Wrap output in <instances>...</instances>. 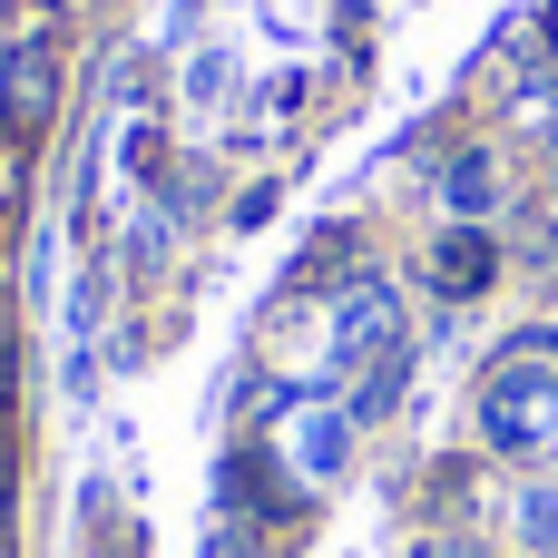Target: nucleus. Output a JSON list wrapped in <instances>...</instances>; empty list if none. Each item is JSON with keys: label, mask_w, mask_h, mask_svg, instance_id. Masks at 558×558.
<instances>
[{"label": "nucleus", "mask_w": 558, "mask_h": 558, "mask_svg": "<svg viewBox=\"0 0 558 558\" xmlns=\"http://www.w3.org/2000/svg\"><path fill=\"white\" fill-rule=\"evenodd\" d=\"M343 432H353V412H314V422H294V432L275 441V461L314 490V481H333V471H343Z\"/></svg>", "instance_id": "5"}, {"label": "nucleus", "mask_w": 558, "mask_h": 558, "mask_svg": "<svg viewBox=\"0 0 558 558\" xmlns=\"http://www.w3.org/2000/svg\"><path fill=\"white\" fill-rule=\"evenodd\" d=\"M520 255H530V265L558 284V177L539 186V206H530V226H520Z\"/></svg>", "instance_id": "7"}, {"label": "nucleus", "mask_w": 558, "mask_h": 558, "mask_svg": "<svg viewBox=\"0 0 558 558\" xmlns=\"http://www.w3.org/2000/svg\"><path fill=\"white\" fill-rule=\"evenodd\" d=\"M432 284H441L451 304H481V294L500 284V235H490V226H451V235L432 245Z\"/></svg>", "instance_id": "4"}, {"label": "nucleus", "mask_w": 558, "mask_h": 558, "mask_svg": "<svg viewBox=\"0 0 558 558\" xmlns=\"http://www.w3.org/2000/svg\"><path fill=\"white\" fill-rule=\"evenodd\" d=\"M59 29H20L10 49H0V128L29 147V137H49V118H59Z\"/></svg>", "instance_id": "2"}, {"label": "nucleus", "mask_w": 558, "mask_h": 558, "mask_svg": "<svg viewBox=\"0 0 558 558\" xmlns=\"http://www.w3.org/2000/svg\"><path fill=\"white\" fill-rule=\"evenodd\" d=\"M549 59H558V0H549Z\"/></svg>", "instance_id": "10"}, {"label": "nucleus", "mask_w": 558, "mask_h": 558, "mask_svg": "<svg viewBox=\"0 0 558 558\" xmlns=\"http://www.w3.org/2000/svg\"><path fill=\"white\" fill-rule=\"evenodd\" d=\"M0 29H10V0H0Z\"/></svg>", "instance_id": "11"}, {"label": "nucleus", "mask_w": 558, "mask_h": 558, "mask_svg": "<svg viewBox=\"0 0 558 558\" xmlns=\"http://www.w3.org/2000/svg\"><path fill=\"white\" fill-rule=\"evenodd\" d=\"M441 196H451L461 226H490V206H500V157H490V147H461V157L441 167Z\"/></svg>", "instance_id": "6"}, {"label": "nucleus", "mask_w": 558, "mask_h": 558, "mask_svg": "<svg viewBox=\"0 0 558 558\" xmlns=\"http://www.w3.org/2000/svg\"><path fill=\"white\" fill-rule=\"evenodd\" d=\"M520 539L530 549H558V490H530L520 500Z\"/></svg>", "instance_id": "8"}, {"label": "nucleus", "mask_w": 558, "mask_h": 558, "mask_svg": "<svg viewBox=\"0 0 558 558\" xmlns=\"http://www.w3.org/2000/svg\"><path fill=\"white\" fill-rule=\"evenodd\" d=\"M402 343V294L383 284V275H353L343 294H333V363L353 373V363H383Z\"/></svg>", "instance_id": "3"}, {"label": "nucleus", "mask_w": 558, "mask_h": 558, "mask_svg": "<svg viewBox=\"0 0 558 558\" xmlns=\"http://www.w3.org/2000/svg\"><path fill=\"white\" fill-rule=\"evenodd\" d=\"M471 422H481V451L500 461H530V471L558 461V324H530L490 353Z\"/></svg>", "instance_id": "1"}, {"label": "nucleus", "mask_w": 558, "mask_h": 558, "mask_svg": "<svg viewBox=\"0 0 558 558\" xmlns=\"http://www.w3.org/2000/svg\"><path fill=\"white\" fill-rule=\"evenodd\" d=\"M422 558H471V549H461V539H432V549H422Z\"/></svg>", "instance_id": "9"}]
</instances>
